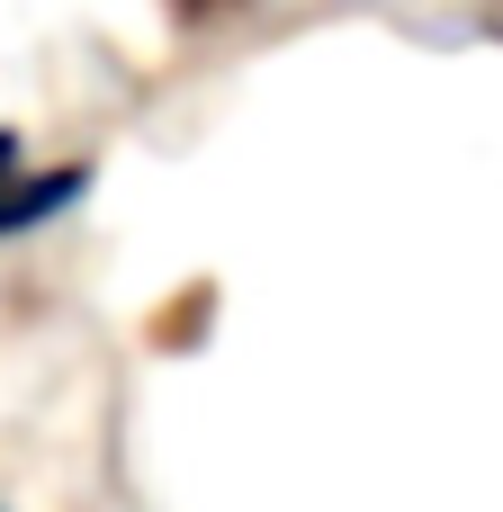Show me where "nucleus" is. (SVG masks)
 <instances>
[{
	"label": "nucleus",
	"mask_w": 503,
	"mask_h": 512,
	"mask_svg": "<svg viewBox=\"0 0 503 512\" xmlns=\"http://www.w3.org/2000/svg\"><path fill=\"white\" fill-rule=\"evenodd\" d=\"M9 171H18V153H9V135H0V234H9V225H36L45 207H63V198L81 189V171H54V180H27V189L9 198Z\"/></svg>",
	"instance_id": "f257e3e1"
}]
</instances>
